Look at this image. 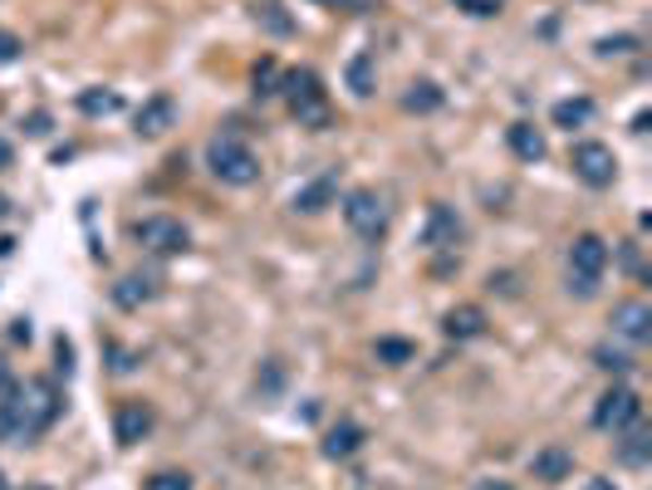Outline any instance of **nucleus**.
Returning a JSON list of instances; mask_svg holds the SVG:
<instances>
[{
	"instance_id": "473e14b6",
	"label": "nucleus",
	"mask_w": 652,
	"mask_h": 490,
	"mask_svg": "<svg viewBox=\"0 0 652 490\" xmlns=\"http://www.w3.org/2000/svg\"><path fill=\"white\" fill-rule=\"evenodd\" d=\"M5 388H11V363L0 358V392H5Z\"/></svg>"
},
{
	"instance_id": "2f4dec72",
	"label": "nucleus",
	"mask_w": 652,
	"mask_h": 490,
	"mask_svg": "<svg viewBox=\"0 0 652 490\" xmlns=\"http://www.w3.org/2000/svg\"><path fill=\"white\" fill-rule=\"evenodd\" d=\"M11 333H15L21 343H30V319H15V329H11Z\"/></svg>"
},
{
	"instance_id": "a878e982",
	"label": "nucleus",
	"mask_w": 652,
	"mask_h": 490,
	"mask_svg": "<svg viewBox=\"0 0 652 490\" xmlns=\"http://www.w3.org/2000/svg\"><path fill=\"white\" fill-rule=\"evenodd\" d=\"M648 451H652L648 431H642V427H632V431H628V441H623V446H618V456L628 461V466H642V461H648Z\"/></svg>"
},
{
	"instance_id": "9b49d317",
	"label": "nucleus",
	"mask_w": 652,
	"mask_h": 490,
	"mask_svg": "<svg viewBox=\"0 0 652 490\" xmlns=\"http://www.w3.org/2000/svg\"><path fill=\"white\" fill-rule=\"evenodd\" d=\"M456 241H462V216H456L446 201H432V211H427L422 245H432V250H446V245H456Z\"/></svg>"
},
{
	"instance_id": "393cba45",
	"label": "nucleus",
	"mask_w": 652,
	"mask_h": 490,
	"mask_svg": "<svg viewBox=\"0 0 652 490\" xmlns=\"http://www.w3.org/2000/svg\"><path fill=\"white\" fill-rule=\"evenodd\" d=\"M250 84H256L260 98H266V94H280V64H275V59H260V64L250 69Z\"/></svg>"
},
{
	"instance_id": "f257e3e1",
	"label": "nucleus",
	"mask_w": 652,
	"mask_h": 490,
	"mask_svg": "<svg viewBox=\"0 0 652 490\" xmlns=\"http://www.w3.org/2000/svg\"><path fill=\"white\" fill-rule=\"evenodd\" d=\"M64 397L60 388H54L50 378H25L21 388H5V397H0V437L11 441H35L45 427H54V417H60Z\"/></svg>"
},
{
	"instance_id": "bb28decb",
	"label": "nucleus",
	"mask_w": 652,
	"mask_h": 490,
	"mask_svg": "<svg viewBox=\"0 0 652 490\" xmlns=\"http://www.w3.org/2000/svg\"><path fill=\"white\" fill-rule=\"evenodd\" d=\"M143 490H192V476L187 470H158V476L143 480Z\"/></svg>"
},
{
	"instance_id": "2eb2a0df",
	"label": "nucleus",
	"mask_w": 652,
	"mask_h": 490,
	"mask_svg": "<svg viewBox=\"0 0 652 490\" xmlns=\"http://www.w3.org/2000/svg\"><path fill=\"white\" fill-rule=\"evenodd\" d=\"M505 143H510V152L520 162H544V133L534 123H510L505 127Z\"/></svg>"
},
{
	"instance_id": "7ed1b4c3",
	"label": "nucleus",
	"mask_w": 652,
	"mask_h": 490,
	"mask_svg": "<svg viewBox=\"0 0 652 490\" xmlns=\"http://www.w3.org/2000/svg\"><path fill=\"white\" fill-rule=\"evenodd\" d=\"M280 94L290 98V113L299 118V127H315V133L329 127V98H324V84H319L315 69H290V74H280Z\"/></svg>"
},
{
	"instance_id": "4be33fe9",
	"label": "nucleus",
	"mask_w": 652,
	"mask_h": 490,
	"mask_svg": "<svg viewBox=\"0 0 652 490\" xmlns=\"http://www.w3.org/2000/svg\"><path fill=\"white\" fill-rule=\"evenodd\" d=\"M256 20L270 29V35H295V20H290L285 10L275 5V0H260V5H256Z\"/></svg>"
},
{
	"instance_id": "6ab92c4d",
	"label": "nucleus",
	"mask_w": 652,
	"mask_h": 490,
	"mask_svg": "<svg viewBox=\"0 0 652 490\" xmlns=\"http://www.w3.org/2000/svg\"><path fill=\"white\" fill-rule=\"evenodd\" d=\"M403 108L407 113H436V108H442V88H436L432 78H417V84L403 94Z\"/></svg>"
},
{
	"instance_id": "c9c22d12",
	"label": "nucleus",
	"mask_w": 652,
	"mask_h": 490,
	"mask_svg": "<svg viewBox=\"0 0 652 490\" xmlns=\"http://www.w3.org/2000/svg\"><path fill=\"white\" fill-rule=\"evenodd\" d=\"M481 490H510V486H501V480H491V486H481Z\"/></svg>"
},
{
	"instance_id": "39448f33",
	"label": "nucleus",
	"mask_w": 652,
	"mask_h": 490,
	"mask_svg": "<svg viewBox=\"0 0 652 490\" xmlns=\"http://www.w3.org/2000/svg\"><path fill=\"white\" fill-rule=\"evenodd\" d=\"M344 221L354 225V235L378 241V235L387 231V221H393V211H387V201L373 192V186H358V192L344 196Z\"/></svg>"
},
{
	"instance_id": "aec40b11",
	"label": "nucleus",
	"mask_w": 652,
	"mask_h": 490,
	"mask_svg": "<svg viewBox=\"0 0 652 490\" xmlns=\"http://www.w3.org/2000/svg\"><path fill=\"white\" fill-rule=\"evenodd\" d=\"M348 88H354V98H368L378 88L373 54H354V59H348Z\"/></svg>"
},
{
	"instance_id": "72a5a7b5",
	"label": "nucleus",
	"mask_w": 652,
	"mask_h": 490,
	"mask_svg": "<svg viewBox=\"0 0 652 490\" xmlns=\"http://www.w3.org/2000/svg\"><path fill=\"white\" fill-rule=\"evenodd\" d=\"M0 167H11V143L0 137Z\"/></svg>"
},
{
	"instance_id": "6e6552de",
	"label": "nucleus",
	"mask_w": 652,
	"mask_h": 490,
	"mask_svg": "<svg viewBox=\"0 0 652 490\" xmlns=\"http://www.w3.org/2000/svg\"><path fill=\"white\" fill-rule=\"evenodd\" d=\"M638 417H642V402H638V392L632 388H608L599 397V407H593V427L599 431H623Z\"/></svg>"
},
{
	"instance_id": "5701e85b",
	"label": "nucleus",
	"mask_w": 652,
	"mask_h": 490,
	"mask_svg": "<svg viewBox=\"0 0 652 490\" xmlns=\"http://www.w3.org/2000/svg\"><path fill=\"white\" fill-rule=\"evenodd\" d=\"M79 108H84V113H94V118H99V113H119L123 98L113 94V88H109V94H103V88H84V94H79Z\"/></svg>"
},
{
	"instance_id": "c85d7f7f",
	"label": "nucleus",
	"mask_w": 652,
	"mask_h": 490,
	"mask_svg": "<svg viewBox=\"0 0 652 490\" xmlns=\"http://www.w3.org/2000/svg\"><path fill=\"white\" fill-rule=\"evenodd\" d=\"M11 59H21V39L11 29H0V64H11Z\"/></svg>"
},
{
	"instance_id": "4468645a",
	"label": "nucleus",
	"mask_w": 652,
	"mask_h": 490,
	"mask_svg": "<svg viewBox=\"0 0 652 490\" xmlns=\"http://www.w3.org/2000/svg\"><path fill=\"white\" fill-rule=\"evenodd\" d=\"M358 446H364V427H358V421H334V427L324 431V456L329 461H348Z\"/></svg>"
},
{
	"instance_id": "f03ea898",
	"label": "nucleus",
	"mask_w": 652,
	"mask_h": 490,
	"mask_svg": "<svg viewBox=\"0 0 652 490\" xmlns=\"http://www.w3.org/2000/svg\"><path fill=\"white\" fill-rule=\"evenodd\" d=\"M207 167L217 172V182L226 186H250L260 182V157L250 152V143L241 133H217L207 143Z\"/></svg>"
},
{
	"instance_id": "e433bc0d",
	"label": "nucleus",
	"mask_w": 652,
	"mask_h": 490,
	"mask_svg": "<svg viewBox=\"0 0 652 490\" xmlns=\"http://www.w3.org/2000/svg\"><path fill=\"white\" fill-rule=\"evenodd\" d=\"M5 211H11V201H5V196H0V216H5Z\"/></svg>"
},
{
	"instance_id": "0eeeda50",
	"label": "nucleus",
	"mask_w": 652,
	"mask_h": 490,
	"mask_svg": "<svg viewBox=\"0 0 652 490\" xmlns=\"http://www.w3.org/2000/svg\"><path fill=\"white\" fill-rule=\"evenodd\" d=\"M133 235H138V245H148L152 255H182V250H192V231L182 221H172V216H143V221L133 225Z\"/></svg>"
},
{
	"instance_id": "20e7f679",
	"label": "nucleus",
	"mask_w": 652,
	"mask_h": 490,
	"mask_svg": "<svg viewBox=\"0 0 652 490\" xmlns=\"http://www.w3.org/2000/svg\"><path fill=\"white\" fill-rule=\"evenodd\" d=\"M603 265H608V241L593 235V231L574 235V245H569V290L579 294V299H589V294L599 290Z\"/></svg>"
},
{
	"instance_id": "4c0bfd02",
	"label": "nucleus",
	"mask_w": 652,
	"mask_h": 490,
	"mask_svg": "<svg viewBox=\"0 0 652 490\" xmlns=\"http://www.w3.org/2000/svg\"><path fill=\"white\" fill-rule=\"evenodd\" d=\"M319 5H348V0H319Z\"/></svg>"
},
{
	"instance_id": "7c9ffc66",
	"label": "nucleus",
	"mask_w": 652,
	"mask_h": 490,
	"mask_svg": "<svg viewBox=\"0 0 652 490\" xmlns=\"http://www.w3.org/2000/svg\"><path fill=\"white\" fill-rule=\"evenodd\" d=\"M593 358H599V368H608V372H623V368L632 363V358H623V353H608V348H599Z\"/></svg>"
},
{
	"instance_id": "b1692460",
	"label": "nucleus",
	"mask_w": 652,
	"mask_h": 490,
	"mask_svg": "<svg viewBox=\"0 0 652 490\" xmlns=\"http://www.w3.org/2000/svg\"><path fill=\"white\" fill-rule=\"evenodd\" d=\"M417 348L407 339H378V363H387V368H403V363H413Z\"/></svg>"
},
{
	"instance_id": "dca6fc26",
	"label": "nucleus",
	"mask_w": 652,
	"mask_h": 490,
	"mask_svg": "<svg viewBox=\"0 0 652 490\" xmlns=\"http://www.w3.org/2000/svg\"><path fill=\"white\" fill-rule=\"evenodd\" d=\"M569 466H574V456H569V451H564V446H544L540 456L530 461L534 480H550V486H554V480H564V476H569Z\"/></svg>"
},
{
	"instance_id": "58836bf2",
	"label": "nucleus",
	"mask_w": 652,
	"mask_h": 490,
	"mask_svg": "<svg viewBox=\"0 0 652 490\" xmlns=\"http://www.w3.org/2000/svg\"><path fill=\"white\" fill-rule=\"evenodd\" d=\"M30 490H50V486H30Z\"/></svg>"
},
{
	"instance_id": "cd10ccee",
	"label": "nucleus",
	"mask_w": 652,
	"mask_h": 490,
	"mask_svg": "<svg viewBox=\"0 0 652 490\" xmlns=\"http://www.w3.org/2000/svg\"><path fill=\"white\" fill-rule=\"evenodd\" d=\"M456 10H466V15L485 20V15H501V0H456Z\"/></svg>"
},
{
	"instance_id": "412c9836",
	"label": "nucleus",
	"mask_w": 652,
	"mask_h": 490,
	"mask_svg": "<svg viewBox=\"0 0 652 490\" xmlns=\"http://www.w3.org/2000/svg\"><path fill=\"white\" fill-rule=\"evenodd\" d=\"M329 201H334V176H319V182H309V186H299L295 192L299 211H324Z\"/></svg>"
},
{
	"instance_id": "1a4fd4ad",
	"label": "nucleus",
	"mask_w": 652,
	"mask_h": 490,
	"mask_svg": "<svg viewBox=\"0 0 652 490\" xmlns=\"http://www.w3.org/2000/svg\"><path fill=\"white\" fill-rule=\"evenodd\" d=\"M608 323H613V333H623L628 343H648L652 339V309L642 299H623Z\"/></svg>"
},
{
	"instance_id": "f8f14e48",
	"label": "nucleus",
	"mask_w": 652,
	"mask_h": 490,
	"mask_svg": "<svg viewBox=\"0 0 652 490\" xmlns=\"http://www.w3.org/2000/svg\"><path fill=\"white\" fill-rule=\"evenodd\" d=\"M442 333H446V339H456V343L481 339V333H485V309H481V304H456V309H446Z\"/></svg>"
},
{
	"instance_id": "ddd939ff",
	"label": "nucleus",
	"mask_w": 652,
	"mask_h": 490,
	"mask_svg": "<svg viewBox=\"0 0 652 490\" xmlns=\"http://www.w3.org/2000/svg\"><path fill=\"white\" fill-rule=\"evenodd\" d=\"M172 118H177V103H172L168 94H152L148 103L138 108V133H143V137H158V133H168V127H172Z\"/></svg>"
},
{
	"instance_id": "423d86ee",
	"label": "nucleus",
	"mask_w": 652,
	"mask_h": 490,
	"mask_svg": "<svg viewBox=\"0 0 652 490\" xmlns=\"http://www.w3.org/2000/svg\"><path fill=\"white\" fill-rule=\"evenodd\" d=\"M569 167H574V176H579L583 186H613V176H618V157H613V147L608 143H574V152H569Z\"/></svg>"
},
{
	"instance_id": "f3484780",
	"label": "nucleus",
	"mask_w": 652,
	"mask_h": 490,
	"mask_svg": "<svg viewBox=\"0 0 652 490\" xmlns=\"http://www.w3.org/2000/svg\"><path fill=\"white\" fill-rule=\"evenodd\" d=\"M152 299V280H143V274H123L119 284H113V304L119 309H138V304Z\"/></svg>"
},
{
	"instance_id": "a211bd4d",
	"label": "nucleus",
	"mask_w": 652,
	"mask_h": 490,
	"mask_svg": "<svg viewBox=\"0 0 652 490\" xmlns=\"http://www.w3.org/2000/svg\"><path fill=\"white\" fill-rule=\"evenodd\" d=\"M550 118H554V127H569L574 133V127H583L593 118V98H559Z\"/></svg>"
},
{
	"instance_id": "9d476101",
	"label": "nucleus",
	"mask_w": 652,
	"mask_h": 490,
	"mask_svg": "<svg viewBox=\"0 0 652 490\" xmlns=\"http://www.w3.org/2000/svg\"><path fill=\"white\" fill-rule=\"evenodd\" d=\"M152 407L148 402H123L119 407V417H113V437H119V446H138L143 437L152 431Z\"/></svg>"
},
{
	"instance_id": "f704fd0d",
	"label": "nucleus",
	"mask_w": 652,
	"mask_h": 490,
	"mask_svg": "<svg viewBox=\"0 0 652 490\" xmlns=\"http://www.w3.org/2000/svg\"><path fill=\"white\" fill-rule=\"evenodd\" d=\"M583 490H613V480H583Z\"/></svg>"
},
{
	"instance_id": "c756f323",
	"label": "nucleus",
	"mask_w": 652,
	"mask_h": 490,
	"mask_svg": "<svg viewBox=\"0 0 652 490\" xmlns=\"http://www.w3.org/2000/svg\"><path fill=\"white\" fill-rule=\"evenodd\" d=\"M603 54H628V49H638V39L632 35H618V39H599Z\"/></svg>"
}]
</instances>
